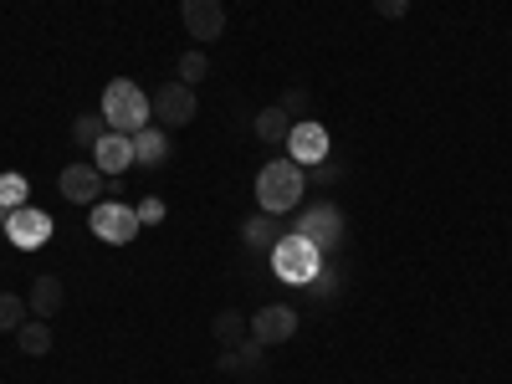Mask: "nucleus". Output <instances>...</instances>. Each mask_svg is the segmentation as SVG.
Segmentation results:
<instances>
[{"label": "nucleus", "mask_w": 512, "mask_h": 384, "mask_svg": "<svg viewBox=\"0 0 512 384\" xmlns=\"http://www.w3.org/2000/svg\"><path fill=\"white\" fill-rule=\"evenodd\" d=\"M303 190H308V175H303V164H292V159H267L256 169V205H262L267 216L297 210V195Z\"/></svg>", "instance_id": "f257e3e1"}, {"label": "nucleus", "mask_w": 512, "mask_h": 384, "mask_svg": "<svg viewBox=\"0 0 512 384\" xmlns=\"http://www.w3.org/2000/svg\"><path fill=\"white\" fill-rule=\"evenodd\" d=\"M103 123L113 128V134H139V128H149L154 123V113H149V93L139 88L134 77H113L108 88H103Z\"/></svg>", "instance_id": "f03ea898"}, {"label": "nucleus", "mask_w": 512, "mask_h": 384, "mask_svg": "<svg viewBox=\"0 0 512 384\" xmlns=\"http://www.w3.org/2000/svg\"><path fill=\"white\" fill-rule=\"evenodd\" d=\"M318 267H323V251H318L313 241H303L297 231H287V236L272 246V272H277V282H287V287H308V282L318 277Z\"/></svg>", "instance_id": "7ed1b4c3"}, {"label": "nucleus", "mask_w": 512, "mask_h": 384, "mask_svg": "<svg viewBox=\"0 0 512 384\" xmlns=\"http://www.w3.org/2000/svg\"><path fill=\"white\" fill-rule=\"evenodd\" d=\"M88 226H93V236L108 241V246H128V241L144 231V226H139V210L123 205V200H98V205H88Z\"/></svg>", "instance_id": "20e7f679"}, {"label": "nucleus", "mask_w": 512, "mask_h": 384, "mask_svg": "<svg viewBox=\"0 0 512 384\" xmlns=\"http://www.w3.org/2000/svg\"><path fill=\"white\" fill-rule=\"evenodd\" d=\"M297 236L313 241L318 251H338L344 246V210H338L333 200H313L303 216H297Z\"/></svg>", "instance_id": "39448f33"}, {"label": "nucleus", "mask_w": 512, "mask_h": 384, "mask_svg": "<svg viewBox=\"0 0 512 384\" xmlns=\"http://www.w3.org/2000/svg\"><path fill=\"white\" fill-rule=\"evenodd\" d=\"M149 113H154V123L164 128H190L195 123V113H200V103H195V88L190 82H164V88L149 98Z\"/></svg>", "instance_id": "423d86ee"}, {"label": "nucleus", "mask_w": 512, "mask_h": 384, "mask_svg": "<svg viewBox=\"0 0 512 384\" xmlns=\"http://www.w3.org/2000/svg\"><path fill=\"white\" fill-rule=\"evenodd\" d=\"M6 236H11V246L36 251V246H47L57 236V221L47 216V210H36V205H16L6 216Z\"/></svg>", "instance_id": "0eeeda50"}, {"label": "nucleus", "mask_w": 512, "mask_h": 384, "mask_svg": "<svg viewBox=\"0 0 512 384\" xmlns=\"http://www.w3.org/2000/svg\"><path fill=\"white\" fill-rule=\"evenodd\" d=\"M57 190L72 205H98V195L108 190V175H103L93 159H77V164H67L62 175H57Z\"/></svg>", "instance_id": "6e6552de"}, {"label": "nucleus", "mask_w": 512, "mask_h": 384, "mask_svg": "<svg viewBox=\"0 0 512 384\" xmlns=\"http://www.w3.org/2000/svg\"><path fill=\"white\" fill-rule=\"evenodd\" d=\"M251 338H256L262 349H277V344H287V338H297V308H287V303L256 308V318H251Z\"/></svg>", "instance_id": "1a4fd4ad"}, {"label": "nucleus", "mask_w": 512, "mask_h": 384, "mask_svg": "<svg viewBox=\"0 0 512 384\" xmlns=\"http://www.w3.org/2000/svg\"><path fill=\"white\" fill-rule=\"evenodd\" d=\"M180 21H185V31L195 36V47H205V41H221V31H226V6H221V0H180Z\"/></svg>", "instance_id": "9d476101"}, {"label": "nucleus", "mask_w": 512, "mask_h": 384, "mask_svg": "<svg viewBox=\"0 0 512 384\" xmlns=\"http://www.w3.org/2000/svg\"><path fill=\"white\" fill-rule=\"evenodd\" d=\"M287 159L292 164H303V169H313V164H323L328 159V128L323 123H313V118H303V123H292V134H287Z\"/></svg>", "instance_id": "9b49d317"}, {"label": "nucleus", "mask_w": 512, "mask_h": 384, "mask_svg": "<svg viewBox=\"0 0 512 384\" xmlns=\"http://www.w3.org/2000/svg\"><path fill=\"white\" fill-rule=\"evenodd\" d=\"M216 369H221V374H231V379H256V374L267 369V359H262V344H256V338H241V344L221 349Z\"/></svg>", "instance_id": "f8f14e48"}, {"label": "nucleus", "mask_w": 512, "mask_h": 384, "mask_svg": "<svg viewBox=\"0 0 512 384\" xmlns=\"http://www.w3.org/2000/svg\"><path fill=\"white\" fill-rule=\"evenodd\" d=\"M93 164L103 169V175H123V169H134V134H108L98 139V149H93Z\"/></svg>", "instance_id": "ddd939ff"}, {"label": "nucleus", "mask_w": 512, "mask_h": 384, "mask_svg": "<svg viewBox=\"0 0 512 384\" xmlns=\"http://www.w3.org/2000/svg\"><path fill=\"white\" fill-rule=\"evenodd\" d=\"M31 318H57L62 313V303H67V287H62V277H52V272H36V282H31Z\"/></svg>", "instance_id": "4468645a"}, {"label": "nucleus", "mask_w": 512, "mask_h": 384, "mask_svg": "<svg viewBox=\"0 0 512 384\" xmlns=\"http://www.w3.org/2000/svg\"><path fill=\"white\" fill-rule=\"evenodd\" d=\"M164 159H169V134L159 123L139 128V134H134V164L139 169H164Z\"/></svg>", "instance_id": "2eb2a0df"}, {"label": "nucleus", "mask_w": 512, "mask_h": 384, "mask_svg": "<svg viewBox=\"0 0 512 384\" xmlns=\"http://www.w3.org/2000/svg\"><path fill=\"white\" fill-rule=\"evenodd\" d=\"M16 349H21L26 359L52 354V323H47V318H26V323L16 328Z\"/></svg>", "instance_id": "dca6fc26"}, {"label": "nucleus", "mask_w": 512, "mask_h": 384, "mask_svg": "<svg viewBox=\"0 0 512 384\" xmlns=\"http://www.w3.org/2000/svg\"><path fill=\"white\" fill-rule=\"evenodd\" d=\"M241 241H246L251 251H272V246L282 241V226H277V216H267V210H262V216H251V221L241 226Z\"/></svg>", "instance_id": "f3484780"}, {"label": "nucleus", "mask_w": 512, "mask_h": 384, "mask_svg": "<svg viewBox=\"0 0 512 384\" xmlns=\"http://www.w3.org/2000/svg\"><path fill=\"white\" fill-rule=\"evenodd\" d=\"M251 128H256V139H262V144H287V134H292V118L272 103V108H262V113H256L251 118Z\"/></svg>", "instance_id": "a211bd4d"}, {"label": "nucleus", "mask_w": 512, "mask_h": 384, "mask_svg": "<svg viewBox=\"0 0 512 384\" xmlns=\"http://www.w3.org/2000/svg\"><path fill=\"white\" fill-rule=\"evenodd\" d=\"M210 333H216V344H221V349H231V344H241V338H251V318L236 313V308H221L216 323H210Z\"/></svg>", "instance_id": "6ab92c4d"}, {"label": "nucleus", "mask_w": 512, "mask_h": 384, "mask_svg": "<svg viewBox=\"0 0 512 384\" xmlns=\"http://www.w3.org/2000/svg\"><path fill=\"white\" fill-rule=\"evenodd\" d=\"M103 134H108L103 113H77V118H72V144H77V149H98Z\"/></svg>", "instance_id": "aec40b11"}, {"label": "nucleus", "mask_w": 512, "mask_h": 384, "mask_svg": "<svg viewBox=\"0 0 512 384\" xmlns=\"http://www.w3.org/2000/svg\"><path fill=\"white\" fill-rule=\"evenodd\" d=\"M26 318H31L26 297H21V292H0V333H16Z\"/></svg>", "instance_id": "412c9836"}, {"label": "nucleus", "mask_w": 512, "mask_h": 384, "mask_svg": "<svg viewBox=\"0 0 512 384\" xmlns=\"http://www.w3.org/2000/svg\"><path fill=\"white\" fill-rule=\"evenodd\" d=\"M205 77H210V57H205V47H190L180 57V82H190V88H195V82H205Z\"/></svg>", "instance_id": "4be33fe9"}, {"label": "nucleus", "mask_w": 512, "mask_h": 384, "mask_svg": "<svg viewBox=\"0 0 512 384\" xmlns=\"http://www.w3.org/2000/svg\"><path fill=\"white\" fill-rule=\"evenodd\" d=\"M26 195H31V185H26V175H0V205H6V210H16V205H26Z\"/></svg>", "instance_id": "5701e85b"}, {"label": "nucleus", "mask_w": 512, "mask_h": 384, "mask_svg": "<svg viewBox=\"0 0 512 384\" xmlns=\"http://www.w3.org/2000/svg\"><path fill=\"white\" fill-rule=\"evenodd\" d=\"M277 108L297 123V113H308V108H313V93H308V88H287V93L277 98Z\"/></svg>", "instance_id": "b1692460"}, {"label": "nucleus", "mask_w": 512, "mask_h": 384, "mask_svg": "<svg viewBox=\"0 0 512 384\" xmlns=\"http://www.w3.org/2000/svg\"><path fill=\"white\" fill-rule=\"evenodd\" d=\"M308 292L318 297V303H328V297H338V292H344V277H338V272H323V267H318V277L308 282Z\"/></svg>", "instance_id": "393cba45"}, {"label": "nucleus", "mask_w": 512, "mask_h": 384, "mask_svg": "<svg viewBox=\"0 0 512 384\" xmlns=\"http://www.w3.org/2000/svg\"><path fill=\"white\" fill-rule=\"evenodd\" d=\"M308 180H318V185H338V175H344V164H338L333 154L323 159V164H313V169H303Z\"/></svg>", "instance_id": "a878e982"}, {"label": "nucleus", "mask_w": 512, "mask_h": 384, "mask_svg": "<svg viewBox=\"0 0 512 384\" xmlns=\"http://www.w3.org/2000/svg\"><path fill=\"white\" fill-rule=\"evenodd\" d=\"M374 11L384 21H400V16H410V0H374Z\"/></svg>", "instance_id": "bb28decb"}, {"label": "nucleus", "mask_w": 512, "mask_h": 384, "mask_svg": "<svg viewBox=\"0 0 512 384\" xmlns=\"http://www.w3.org/2000/svg\"><path fill=\"white\" fill-rule=\"evenodd\" d=\"M164 221V200H144L139 205V226H159Z\"/></svg>", "instance_id": "cd10ccee"}, {"label": "nucleus", "mask_w": 512, "mask_h": 384, "mask_svg": "<svg viewBox=\"0 0 512 384\" xmlns=\"http://www.w3.org/2000/svg\"><path fill=\"white\" fill-rule=\"evenodd\" d=\"M6 216H11V210H6V205H0V236H6Z\"/></svg>", "instance_id": "c85d7f7f"}]
</instances>
